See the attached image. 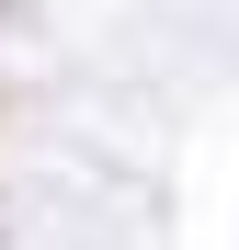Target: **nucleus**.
<instances>
[]
</instances>
